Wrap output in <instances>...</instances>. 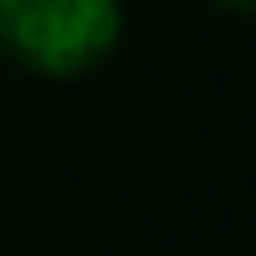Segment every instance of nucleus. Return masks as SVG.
Here are the masks:
<instances>
[{"instance_id": "2", "label": "nucleus", "mask_w": 256, "mask_h": 256, "mask_svg": "<svg viewBox=\"0 0 256 256\" xmlns=\"http://www.w3.org/2000/svg\"><path fill=\"white\" fill-rule=\"evenodd\" d=\"M214 10H225V16H251V0H209Z\"/></svg>"}, {"instance_id": "1", "label": "nucleus", "mask_w": 256, "mask_h": 256, "mask_svg": "<svg viewBox=\"0 0 256 256\" xmlns=\"http://www.w3.org/2000/svg\"><path fill=\"white\" fill-rule=\"evenodd\" d=\"M120 0H0V48L37 78H84L120 48Z\"/></svg>"}]
</instances>
